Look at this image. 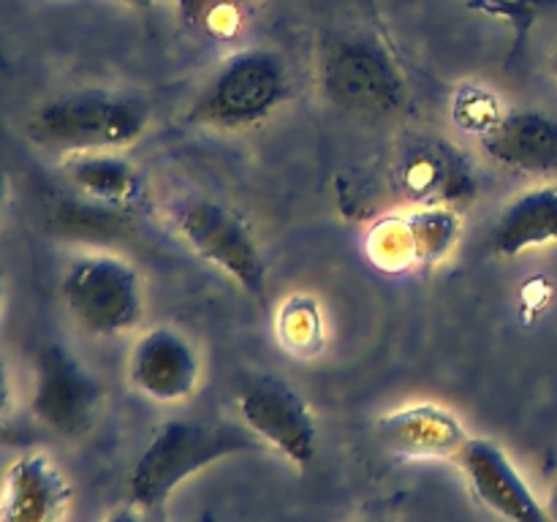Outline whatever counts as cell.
I'll return each mask as SVG.
<instances>
[{
  "instance_id": "cell-1",
  "label": "cell",
  "mask_w": 557,
  "mask_h": 522,
  "mask_svg": "<svg viewBox=\"0 0 557 522\" xmlns=\"http://www.w3.org/2000/svg\"><path fill=\"white\" fill-rule=\"evenodd\" d=\"M264 444L245 424L166 419L152 430L128 476L131 504L158 509L196 473L234 455L261 451Z\"/></svg>"
},
{
  "instance_id": "cell-2",
  "label": "cell",
  "mask_w": 557,
  "mask_h": 522,
  "mask_svg": "<svg viewBox=\"0 0 557 522\" xmlns=\"http://www.w3.org/2000/svg\"><path fill=\"white\" fill-rule=\"evenodd\" d=\"M150 125V107L141 98L109 87H79L47 98L33 109L27 136L58 156L123 152Z\"/></svg>"
},
{
  "instance_id": "cell-3",
  "label": "cell",
  "mask_w": 557,
  "mask_h": 522,
  "mask_svg": "<svg viewBox=\"0 0 557 522\" xmlns=\"http://www.w3.org/2000/svg\"><path fill=\"white\" fill-rule=\"evenodd\" d=\"M292 92L286 60L267 47L239 49L223 60L190 101L188 120L201 128L243 130L264 123Z\"/></svg>"
},
{
  "instance_id": "cell-4",
  "label": "cell",
  "mask_w": 557,
  "mask_h": 522,
  "mask_svg": "<svg viewBox=\"0 0 557 522\" xmlns=\"http://www.w3.org/2000/svg\"><path fill=\"white\" fill-rule=\"evenodd\" d=\"M71 319L98 337H117L145 315V283L134 264L112 253L79 256L60 281Z\"/></svg>"
},
{
  "instance_id": "cell-5",
  "label": "cell",
  "mask_w": 557,
  "mask_h": 522,
  "mask_svg": "<svg viewBox=\"0 0 557 522\" xmlns=\"http://www.w3.org/2000/svg\"><path fill=\"white\" fill-rule=\"evenodd\" d=\"M103 391L96 375L69 346L47 340L33 359L30 413L44 430L65 440H79L101 413Z\"/></svg>"
},
{
  "instance_id": "cell-6",
  "label": "cell",
  "mask_w": 557,
  "mask_h": 522,
  "mask_svg": "<svg viewBox=\"0 0 557 522\" xmlns=\"http://www.w3.org/2000/svg\"><path fill=\"white\" fill-rule=\"evenodd\" d=\"M180 237L207 264L218 266L243 291L261 297L267 288V264L248 223L212 199H183L169 210Z\"/></svg>"
},
{
  "instance_id": "cell-7",
  "label": "cell",
  "mask_w": 557,
  "mask_h": 522,
  "mask_svg": "<svg viewBox=\"0 0 557 522\" xmlns=\"http://www.w3.org/2000/svg\"><path fill=\"white\" fill-rule=\"evenodd\" d=\"M321 85L332 103L364 117L389 114L403 103L395 60L368 36H343L324 49Z\"/></svg>"
},
{
  "instance_id": "cell-8",
  "label": "cell",
  "mask_w": 557,
  "mask_h": 522,
  "mask_svg": "<svg viewBox=\"0 0 557 522\" xmlns=\"http://www.w3.org/2000/svg\"><path fill=\"white\" fill-rule=\"evenodd\" d=\"M455 207L413 204L379 217L364 237V253L384 272H417L441 264L460 243Z\"/></svg>"
},
{
  "instance_id": "cell-9",
  "label": "cell",
  "mask_w": 557,
  "mask_h": 522,
  "mask_svg": "<svg viewBox=\"0 0 557 522\" xmlns=\"http://www.w3.org/2000/svg\"><path fill=\"white\" fill-rule=\"evenodd\" d=\"M239 424L297 468H308L319 455V424L308 400L275 375L248 381L237 395Z\"/></svg>"
},
{
  "instance_id": "cell-10",
  "label": "cell",
  "mask_w": 557,
  "mask_h": 522,
  "mask_svg": "<svg viewBox=\"0 0 557 522\" xmlns=\"http://www.w3.org/2000/svg\"><path fill=\"white\" fill-rule=\"evenodd\" d=\"M455 465L466 476L473 498L506 522H553L547 504L536 498L531 484L515 465L509 451L493 438L471 435L457 451Z\"/></svg>"
},
{
  "instance_id": "cell-11",
  "label": "cell",
  "mask_w": 557,
  "mask_h": 522,
  "mask_svg": "<svg viewBox=\"0 0 557 522\" xmlns=\"http://www.w3.org/2000/svg\"><path fill=\"white\" fill-rule=\"evenodd\" d=\"M128 381L156 402H183L201 381V357L194 340L177 326H152L128 353Z\"/></svg>"
},
{
  "instance_id": "cell-12",
  "label": "cell",
  "mask_w": 557,
  "mask_h": 522,
  "mask_svg": "<svg viewBox=\"0 0 557 522\" xmlns=\"http://www.w3.org/2000/svg\"><path fill=\"white\" fill-rule=\"evenodd\" d=\"M74 487L47 451L14 457L0 478V522H69Z\"/></svg>"
},
{
  "instance_id": "cell-13",
  "label": "cell",
  "mask_w": 557,
  "mask_h": 522,
  "mask_svg": "<svg viewBox=\"0 0 557 522\" xmlns=\"http://www.w3.org/2000/svg\"><path fill=\"white\" fill-rule=\"evenodd\" d=\"M381 446L403 460H455L471 435L457 413L435 402H413L375 422Z\"/></svg>"
},
{
  "instance_id": "cell-14",
  "label": "cell",
  "mask_w": 557,
  "mask_h": 522,
  "mask_svg": "<svg viewBox=\"0 0 557 522\" xmlns=\"http://www.w3.org/2000/svg\"><path fill=\"white\" fill-rule=\"evenodd\" d=\"M397 179L413 204L451 207L476 194V177L460 150L446 141H419L403 152Z\"/></svg>"
},
{
  "instance_id": "cell-15",
  "label": "cell",
  "mask_w": 557,
  "mask_h": 522,
  "mask_svg": "<svg viewBox=\"0 0 557 522\" xmlns=\"http://www.w3.org/2000/svg\"><path fill=\"white\" fill-rule=\"evenodd\" d=\"M479 145L498 166L525 174L557 172V120L536 109L500 112L479 134Z\"/></svg>"
},
{
  "instance_id": "cell-16",
  "label": "cell",
  "mask_w": 557,
  "mask_h": 522,
  "mask_svg": "<svg viewBox=\"0 0 557 522\" xmlns=\"http://www.w3.org/2000/svg\"><path fill=\"white\" fill-rule=\"evenodd\" d=\"M63 179L82 199L112 210L131 212L145 201L147 183L134 161L123 152H79L60 161Z\"/></svg>"
},
{
  "instance_id": "cell-17",
  "label": "cell",
  "mask_w": 557,
  "mask_h": 522,
  "mask_svg": "<svg viewBox=\"0 0 557 522\" xmlns=\"http://www.w3.org/2000/svg\"><path fill=\"white\" fill-rule=\"evenodd\" d=\"M490 245L498 256H520L528 250L557 245V183L522 190L500 210Z\"/></svg>"
},
{
  "instance_id": "cell-18",
  "label": "cell",
  "mask_w": 557,
  "mask_h": 522,
  "mask_svg": "<svg viewBox=\"0 0 557 522\" xmlns=\"http://www.w3.org/2000/svg\"><path fill=\"white\" fill-rule=\"evenodd\" d=\"M253 0H177V16L194 36L210 44H228L243 36Z\"/></svg>"
},
{
  "instance_id": "cell-19",
  "label": "cell",
  "mask_w": 557,
  "mask_h": 522,
  "mask_svg": "<svg viewBox=\"0 0 557 522\" xmlns=\"http://www.w3.org/2000/svg\"><path fill=\"white\" fill-rule=\"evenodd\" d=\"M277 337L294 353H315L324 343V319L319 302L305 294H294L277 310Z\"/></svg>"
},
{
  "instance_id": "cell-20",
  "label": "cell",
  "mask_w": 557,
  "mask_h": 522,
  "mask_svg": "<svg viewBox=\"0 0 557 522\" xmlns=\"http://www.w3.org/2000/svg\"><path fill=\"white\" fill-rule=\"evenodd\" d=\"M11 408H14V386H11L9 364H5L3 351H0V433H3L5 422L11 419Z\"/></svg>"
},
{
  "instance_id": "cell-21",
  "label": "cell",
  "mask_w": 557,
  "mask_h": 522,
  "mask_svg": "<svg viewBox=\"0 0 557 522\" xmlns=\"http://www.w3.org/2000/svg\"><path fill=\"white\" fill-rule=\"evenodd\" d=\"M101 522H150L147 520V511L136 504H123L117 509L109 511Z\"/></svg>"
},
{
  "instance_id": "cell-22",
  "label": "cell",
  "mask_w": 557,
  "mask_h": 522,
  "mask_svg": "<svg viewBox=\"0 0 557 522\" xmlns=\"http://www.w3.org/2000/svg\"><path fill=\"white\" fill-rule=\"evenodd\" d=\"M547 511H549V520L557 522V478L553 482V489H549V498H547Z\"/></svg>"
},
{
  "instance_id": "cell-23",
  "label": "cell",
  "mask_w": 557,
  "mask_h": 522,
  "mask_svg": "<svg viewBox=\"0 0 557 522\" xmlns=\"http://www.w3.org/2000/svg\"><path fill=\"white\" fill-rule=\"evenodd\" d=\"M5 194H9V185H5V177H3V172H0V212H3V204H5Z\"/></svg>"
},
{
  "instance_id": "cell-24",
  "label": "cell",
  "mask_w": 557,
  "mask_h": 522,
  "mask_svg": "<svg viewBox=\"0 0 557 522\" xmlns=\"http://www.w3.org/2000/svg\"><path fill=\"white\" fill-rule=\"evenodd\" d=\"M120 3H125V5H150V3H156V0H120Z\"/></svg>"
},
{
  "instance_id": "cell-25",
  "label": "cell",
  "mask_w": 557,
  "mask_h": 522,
  "mask_svg": "<svg viewBox=\"0 0 557 522\" xmlns=\"http://www.w3.org/2000/svg\"><path fill=\"white\" fill-rule=\"evenodd\" d=\"M359 522H392V520H384V517H370V520H359Z\"/></svg>"
},
{
  "instance_id": "cell-26",
  "label": "cell",
  "mask_w": 557,
  "mask_h": 522,
  "mask_svg": "<svg viewBox=\"0 0 557 522\" xmlns=\"http://www.w3.org/2000/svg\"><path fill=\"white\" fill-rule=\"evenodd\" d=\"M0 310H3V283H0Z\"/></svg>"
},
{
  "instance_id": "cell-27",
  "label": "cell",
  "mask_w": 557,
  "mask_h": 522,
  "mask_svg": "<svg viewBox=\"0 0 557 522\" xmlns=\"http://www.w3.org/2000/svg\"><path fill=\"white\" fill-rule=\"evenodd\" d=\"M553 74L557 76V52H555V58H553Z\"/></svg>"
}]
</instances>
